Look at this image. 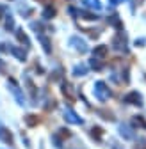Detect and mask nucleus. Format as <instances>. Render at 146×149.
<instances>
[{
  "mask_svg": "<svg viewBox=\"0 0 146 149\" xmlns=\"http://www.w3.org/2000/svg\"><path fill=\"white\" fill-rule=\"evenodd\" d=\"M125 101H126V103H128V101H135L137 105H141V103H139V101H141V96L137 94V92H130L128 96H125Z\"/></svg>",
  "mask_w": 146,
  "mask_h": 149,
  "instance_id": "7ed1b4c3",
  "label": "nucleus"
},
{
  "mask_svg": "<svg viewBox=\"0 0 146 149\" xmlns=\"http://www.w3.org/2000/svg\"><path fill=\"white\" fill-rule=\"evenodd\" d=\"M50 14L53 16V9H46V11H45V16H50Z\"/></svg>",
  "mask_w": 146,
  "mask_h": 149,
  "instance_id": "20e7f679",
  "label": "nucleus"
},
{
  "mask_svg": "<svg viewBox=\"0 0 146 149\" xmlns=\"http://www.w3.org/2000/svg\"><path fill=\"white\" fill-rule=\"evenodd\" d=\"M96 96H98L100 100H107V98H109V89L105 87L103 82H98V84H96Z\"/></svg>",
  "mask_w": 146,
  "mask_h": 149,
  "instance_id": "f257e3e1",
  "label": "nucleus"
},
{
  "mask_svg": "<svg viewBox=\"0 0 146 149\" xmlns=\"http://www.w3.org/2000/svg\"><path fill=\"white\" fill-rule=\"evenodd\" d=\"M2 13H4V7H0V14H2Z\"/></svg>",
  "mask_w": 146,
  "mask_h": 149,
  "instance_id": "39448f33",
  "label": "nucleus"
},
{
  "mask_svg": "<svg viewBox=\"0 0 146 149\" xmlns=\"http://www.w3.org/2000/svg\"><path fill=\"white\" fill-rule=\"evenodd\" d=\"M109 52V48L105 46V45H100L98 48H95V52H93V55H95V57H103V55Z\"/></svg>",
  "mask_w": 146,
  "mask_h": 149,
  "instance_id": "f03ea898",
  "label": "nucleus"
}]
</instances>
